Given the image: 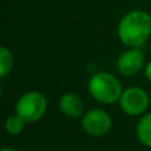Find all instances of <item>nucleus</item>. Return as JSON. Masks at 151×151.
Wrapping results in <instances>:
<instances>
[{"label":"nucleus","mask_w":151,"mask_h":151,"mask_svg":"<svg viewBox=\"0 0 151 151\" xmlns=\"http://www.w3.org/2000/svg\"><path fill=\"white\" fill-rule=\"evenodd\" d=\"M117 33L123 45L141 48L151 36V15L142 9L130 11L119 20Z\"/></svg>","instance_id":"obj_1"},{"label":"nucleus","mask_w":151,"mask_h":151,"mask_svg":"<svg viewBox=\"0 0 151 151\" xmlns=\"http://www.w3.org/2000/svg\"><path fill=\"white\" fill-rule=\"evenodd\" d=\"M88 90L91 98L104 105H113L119 101L123 89L114 74L107 72H98L89 80Z\"/></svg>","instance_id":"obj_2"},{"label":"nucleus","mask_w":151,"mask_h":151,"mask_svg":"<svg viewBox=\"0 0 151 151\" xmlns=\"http://www.w3.org/2000/svg\"><path fill=\"white\" fill-rule=\"evenodd\" d=\"M48 101L40 91L32 90L23 94L16 104V114L20 115L27 123H35L45 115Z\"/></svg>","instance_id":"obj_3"},{"label":"nucleus","mask_w":151,"mask_h":151,"mask_svg":"<svg viewBox=\"0 0 151 151\" xmlns=\"http://www.w3.org/2000/svg\"><path fill=\"white\" fill-rule=\"evenodd\" d=\"M119 106L125 114L130 117H138V115L146 114L150 105V98L146 90L139 86H130L125 89L121 94Z\"/></svg>","instance_id":"obj_4"},{"label":"nucleus","mask_w":151,"mask_h":151,"mask_svg":"<svg viewBox=\"0 0 151 151\" xmlns=\"http://www.w3.org/2000/svg\"><path fill=\"white\" fill-rule=\"evenodd\" d=\"M113 126L111 117L102 109H91L83 113L81 119V127L86 134L91 137H104L110 131Z\"/></svg>","instance_id":"obj_5"},{"label":"nucleus","mask_w":151,"mask_h":151,"mask_svg":"<svg viewBox=\"0 0 151 151\" xmlns=\"http://www.w3.org/2000/svg\"><path fill=\"white\" fill-rule=\"evenodd\" d=\"M145 55L141 48H129L119 55L117 60V69L125 77L137 76L143 69Z\"/></svg>","instance_id":"obj_6"},{"label":"nucleus","mask_w":151,"mask_h":151,"mask_svg":"<svg viewBox=\"0 0 151 151\" xmlns=\"http://www.w3.org/2000/svg\"><path fill=\"white\" fill-rule=\"evenodd\" d=\"M58 107L61 113L66 117L77 118L82 117L85 113V104L82 98L76 93H65L58 101Z\"/></svg>","instance_id":"obj_7"},{"label":"nucleus","mask_w":151,"mask_h":151,"mask_svg":"<svg viewBox=\"0 0 151 151\" xmlns=\"http://www.w3.org/2000/svg\"><path fill=\"white\" fill-rule=\"evenodd\" d=\"M137 137L145 147L151 149V113L143 114L137 125Z\"/></svg>","instance_id":"obj_8"},{"label":"nucleus","mask_w":151,"mask_h":151,"mask_svg":"<svg viewBox=\"0 0 151 151\" xmlns=\"http://www.w3.org/2000/svg\"><path fill=\"white\" fill-rule=\"evenodd\" d=\"M13 68V56L5 47L0 48V77L4 78L11 73Z\"/></svg>","instance_id":"obj_9"},{"label":"nucleus","mask_w":151,"mask_h":151,"mask_svg":"<svg viewBox=\"0 0 151 151\" xmlns=\"http://www.w3.org/2000/svg\"><path fill=\"white\" fill-rule=\"evenodd\" d=\"M25 121L20 117V115L15 114L11 115L5 119V131L11 135H19L21 131L24 130V126H25Z\"/></svg>","instance_id":"obj_10"},{"label":"nucleus","mask_w":151,"mask_h":151,"mask_svg":"<svg viewBox=\"0 0 151 151\" xmlns=\"http://www.w3.org/2000/svg\"><path fill=\"white\" fill-rule=\"evenodd\" d=\"M145 76H146V78L149 80V82H151V61L145 66Z\"/></svg>","instance_id":"obj_11"},{"label":"nucleus","mask_w":151,"mask_h":151,"mask_svg":"<svg viewBox=\"0 0 151 151\" xmlns=\"http://www.w3.org/2000/svg\"><path fill=\"white\" fill-rule=\"evenodd\" d=\"M0 151H17V150H15V149H12V147H3Z\"/></svg>","instance_id":"obj_12"}]
</instances>
